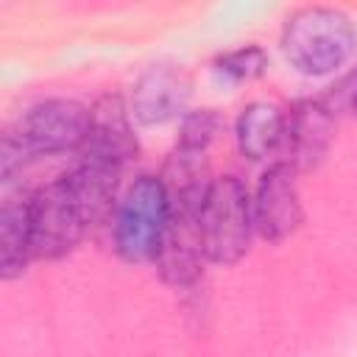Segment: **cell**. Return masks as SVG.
<instances>
[{"label":"cell","mask_w":357,"mask_h":357,"mask_svg":"<svg viewBox=\"0 0 357 357\" xmlns=\"http://www.w3.org/2000/svg\"><path fill=\"white\" fill-rule=\"evenodd\" d=\"M190 100V78L173 64L151 67L131 92V114L142 126H162L184 114Z\"/></svg>","instance_id":"cell-9"},{"label":"cell","mask_w":357,"mask_h":357,"mask_svg":"<svg viewBox=\"0 0 357 357\" xmlns=\"http://www.w3.org/2000/svg\"><path fill=\"white\" fill-rule=\"evenodd\" d=\"M218 131H220V117H218L212 109L190 112V114H184V120H181V137H178V145L206 151Z\"/></svg>","instance_id":"cell-15"},{"label":"cell","mask_w":357,"mask_h":357,"mask_svg":"<svg viewBox=\"0 0 357 357\" xmlns=\"http://www.w3.org/2000/svg\"><path fill=\"white\" fill-rule=\"evenodd\" d=\"M284 120L287 114L279 112L273 103H248L237 117V148L245 159L259 162L268 159L284 142Z\"/></svg>","instance_id":"cell-13"},{"label":"cell","mask_w":357,"mask_h":357,"mask_svg":"<svg viewBox=\"0 0 357 357\" xmlns=\"http://www.w3.org/2000/svg\"><path fill=\"white\" fill-rule=\"evenodd\" d=\"M81 156L126 165L137 153V137L131 128V112L120 95H103L89 109V131L78 151Z\"/></svg>","instance_id":"cell-10"},{"label":"cell","mask_w":357,"mask_h":357,"mask_svg":"<svg viewBox=\"0 0 357 357\" xmlns=\"http://www.w3.org/2000/svg\"><path fill=\"white\" fill-rule=\"evenodd\" d=\"M31 257V195L17 192L0 209V276L6 282L17 279Z\"/></svg>","instance_id":"cell-12"},{"label":"cell","mask_w":357,"mask_h":357,"mask_svg":"<svg viewBox=\"0 0 357 357\" xmlns=\"http://www.w3.org/2000/svg\"><path fill=\"white\" fill-rule=\"evenodd\" d=\"M357 45L354 22L326 6L296 11L282 31V53L301 75H329L349 61Z\"/></svg>","instance_id":"cell-2"},{"label":"cell","mask_w":357,"mask_h":357,"mask_svg":"<svg viewBox=\"0 0 357 357\" xmlns=\"http://www.w3.org/2000/svg\"><path fill=\"white\" fill-rule=\"evenodd\" d=\"M251 195L237 176L209 181L201 204V237L209 262L234 265L245 257L254 234Z\"/></svg>","instance_id":"cell-3"},{"label":"cell","mask_w":357,"mask_h":357,"mask_svg":"<svg viewBox=\"0 0 357 357\" xmlns=\"http://www.w3.org/2000/svg\"><path fill=\"white\" fill-rule=\"evenodd\" d=\"M206 187L167 190L170 209H167L159 248L153 254V265L162 282H167L170 287L192 284L201 276L204 262H209L204 251V237H201V204H204Z\"/></svg>","instance_id":"cell-4"},{"label":"cell","mask_w":357,"mask_h":357,"mask_svg":"<svg viewBox=\"0 0 357 357\" xmlns=\"http://www.w3.org/2000/svg\"><path fill=\"white\" fill-rule=\"evenodd\" d=\"M296 176L298 170L290 162H276L262 173L254 190V198H251L254 229L268 243L287 240L304 220Z\"/></svg>","instance_id":"cell-7"},{"label":"cell","mask_w":357,"mask_h":357,"mask_svg":"<svg viewBox=\"0 0 357 357\" xmlns=\"http://www.w3.org/2000/svg\"><path fill=\"white\" fill-rule=\"evenodd\" d=\"M89 131V109L78 100L50 98L31 106L17 128H11L3 139L0 151V176L3 181H14L22 167H28L39 156H56L67 151H81Z\"/></svg>","instance_id":"cell-1"},{"label":"cell","mask_w":357,"mask_h":357,"mask_svg":"<svg viewBox=\"0 0 357 357\" xmlns=\"http://www.w3.org/2000/svg\"><path fill=\"white\" fill-rule=\"evenodd\" d=\"M89 229L67 176L31 192V248L36 259L70 254Z\"/></svg>","instance_id":"cell-6"},{"label":"cell","mask_w":357,"mask_h":357,"mask_svg":"<svg viewBox=\"0 0 357 357\" xmlns=\"http://www.w3.org/2000/svg\"><path fill=\"white\" fill-rule=\"evenodd\" d=\"M335 137V112L324 100H301L284 120V162L298 173L315 170L329 153Z\"/></svg>","instance_id":"cell-8"},{"label":"cell","mask_w":357,"mask_h":357,"mask_svg":"<svg viewBox=\"0 0 357 357\" xmlns=\"http://www.w3.org/2000/svg\"><path fill=\"white\" fill-rule=\"evenodd\" d=\"M265 64H268L265 50L257 47V45H248V47H237V50L220 56V59L215 61V70H218L223 78L240 84V81L259 78V75L265 73Z\"/></svg>","instance_id":"cell-14"},{"label":"cell","mask_w":357,"mask_h":357,"mask_svg":"<svg viewBox=\"0 0 357 357\" xmlns=\"http://www.w3.org/2000/svg\"><path fill=\"white\" fill-rule=\"evenodd\" d=\"M120 170H123L120 165L81 156V162L70 173H64L89 226H100L112 215V209L117 206Z\"/></svg>","instance_id":"cell-11"},{"label":"cell","mask_w":357,"mask_h":357,"mask_svg":"<svg viewBox=\"0 0 357 357\" xmlns=\"http://www.w3.org/2000/svg\"><path fill=\"white\" fill-rule=\"evenodd\" d=\"M332 112H337V109H346V112H351L354 117H357V73H351L343 84H340V89L335 92V106H329Z\"/></svg>","instance_id":"cell-16"},{"label":"cell","mask_w":357,"mask_h":357,"mask_svg":"<svg viewBox=\"0 0 357 357\" xmlns=\"http://www.w3.org/2000/svg\"><path fill=\"white\" fill-rule=\"evenodd\" d=\"M170 198L159 176H137L114 209V248L128 262H153Z\"/></svg>","instance_id":"cell-5"}]
</instances>
